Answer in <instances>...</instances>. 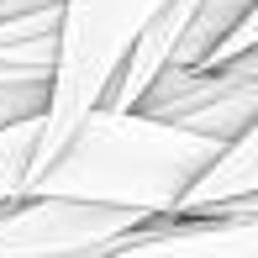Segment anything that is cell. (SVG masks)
<instances>
[{"instance_id": "obj_4", "label": "cell", "mask_w": 258, "mask_h": 258, "mask_svg": "<svg viewBox=\"0 0 258 258\" xmlns=\"http://www.w3.org/2000/svg\"><path fill=\"white\" fill-rule=\"evenodd\" d=\"M158 216L90 201H16L0 211V258H105Z\"/></svg>"}, {"instance_id": "obj_8", "label": "cell", "mask_w": 258, "mask_h": 258, "mask_svg": "<svg viewBox=\"0 0 258 258\" xmlns=\"http://www.w3.org/2000/svg\"><path fill=\"white\" fill-rule=\"evenodd\" d=\"M37 137H42V121L0 126V206L27 201V174H32V158H37Z\"/></svg>"}, {"instance_id": "obj_7", "label": "cell", "mask_w": 258, "mask_h": 258, "mask_svg": "<svg viewBox=\"0 0 258 258\" xmlns=\"http://www.w3.org/2000/svg\"><path fill=\"white\" fill-rule=\"evenodd\" d=\"M253 190H258V126L242 137V143H232L227 153H221V163L174 206V216L179 221H206L216 206L237 201V195H253Z\"/></svg>"}, {"instance_id": "obj_6", "label": "cell", "mask_w": 258, "mask_h": 258, "mask_svg": "<svg viewBox=\"0 0 258 258\" xmlns=\"http://www.w3.org/2000/svg\"><path fill=\"white\" fill-rule=\"evenodd\" d=\"M58 27H63V11L0 16V90H11V85H53Z\"/></svg>"}, {"instance_id": "obj_9", "label": "cell", "mask_w": 258, "mask_h": 258, "mask_svg": "<svg viewBox=\"0 0 258 258\" xmlns=\"http://www.w3.org/2000/svg\"><path fill=\"white\" fill-rule=\"evenodd\" d=\"M248 48H258V6H253V16L242 21V27L232 32V37L221 42L216 53H211V63H221V58H237V53H248ZM201 69H206V63H201Z\"/></svg>"}, {"instance_id": "obj_2", "label": "cell", "mask_w": 258, "mask_h": 258, "mask_svg": "<svg viewBox=\"0 0 258 258\" xmlns=\"http://www.w3.org/2000/svg\"><path fill=\"white\" fill-rule=\"evenodd\" d=\"M163 6H169V0H63L53 100H48V116H42L32 174L48 169V163L74 143V132L85 126V116L105 105L111 79L121 74L126 53L137 48V37L148 32V21H153Z\"/></svg>"}, {"instance_id": "obj_3", "label": "cell", "mask_w": 258, "mask_h": 258, "mask_svg": "<svg viewBox=\"0 0 258 258\" xmlns=\"http://www.w3.org/2000/svg\"><path fill=\"white\" fill-rule=\"evenodd\" d=\"M153 121H174L232 148L258 126V48L206 69H169L137 105Z\"/></svg>"}, {"instance_id": "obj_10", "label": "cell", "mask_w": 258, "mask_h": 258, "mask_svg": "<svg viewBox=\"0 0 258 258\" xmlns=\"http://www.w3.org/2000/svg\"><path fill=\"white\" fill-rule=\"evenodd\" d=\"M211 216H221V221H258V190L253 195H237V201H227V206H216ZM206 216V221H211Z\"/></svg>"}, {"instance_id": "obj_1", "label": "cell", "mask_w": 258, "mask_h": 258, "mask_svg": "<svg viewBox=\"0 0 258 258\" xmlns=\"http://www.w3.org/2000/svg\"><path fill=\"white\" fill-rule=\"evenodd\" d=\"M227 148L143 111H90L74 143L27 179V201H90L143 216H174V206L221 163Z\"/></svg>"}, {"instance_id": "obj_5", "label": "cell", "mask_w": 258, "mask_h": 258, "mask_svg": "<svg viewBox=\"0 0 258 258\" xmlns=\"http://www.w3.org/2000/svg\"><path fill=\"white\" fill-rule=\"evenodd\" d=\"M105 258H258V221H179L158 216L132 242L111 248Z\"/></svg>"}]
</instances>
